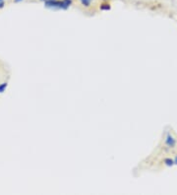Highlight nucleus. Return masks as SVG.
Returning <instances> with one entry per match:
<instances>
[{"instance_id": "nucleus-10", "label": "nucleus", "mask_w": 177, "mask_h": 195, "mask_svg": "<svg viewBox=\"0 0 177 195\" xmlns=\"http://www.w3.org/2000/svg\"><path fill=\"white\" fill-rule=\"evenodd\" d=\"M16 2H21V1H23V0H15Z\"/></svg>"}, {"instance_id": "nucleus-6", "label": "nucleus", "mask_w": 177, "mask_h": 195, "mask_svg": "<svg viewBox=\"0 0 177 195\" xmlns=\"http://www.w3.org/2000/svg\"><path fill=\"white\" fill-rule=\"evenodd\" d=\"M100 10H102V11H108V10H110V5L109 4H107V3H103V4H102L100 5Z\"/></svg>"}, {"instance_id": "nucleus-7", "label": "nucleus", "mask_w": 177, "mask_h": 195, "mask_svg": "<svg viewBox=\"0 0 177 195\" xmlns=\"http://www.w3.org/2000/svg\"><path fill=\"white\" fill-rule=\"evenodd\" d=\"M80 1H81V3L84 5V6L89 7L90 5H91V1H92V0H80Z\"/></svg>"}, {"instance_id": "nucleus-11", "label": "nucleus", "mask_w": 177, "mask_h": 195, "mask_svg": "<svg viewBox=\"0 0 177 195\" xmlns=\"http://www.w3.org/2000/svg\"><path fill=\"white\" fill-rule=\"evenodd\" d=\"M41 1H44V2H46V1H51V0H41Z\"/></svg>"}, {"instance_id": "nucleus-8", "label": "nucleus", "mask_w": 177, "mask_h": 195, "mask_svg": "<svg viewBox=\"0 0 177 195\" xmlns=\"http://www.w3.org/2000/svg\"><path fill=\"white\" fill-rule=\"evenodd\" d=\"M4 7V1L3 0H0V9Z\"/></svg>"}, {"instance_id": "nucleus-3", "label": "nucleus", "mask_w": 177, "mask_h": 195, "mask_svg": "<svg viewBox=\"0 0 177 195\" xmlns=\"http://www.w3.org/2000/svg\"><path fill=\"white\" fill-rule=\"evenodd\" d=\"M71 4H72V0H62L61 1V9L62 10L68 9Z\"/></svg>"}, {"instance_id": "nucleus-2", "label": "nucleus", "mask_w": 177, "mask_h": 195, "mask_svg": "<svg viewBox=\"0 0 177 195\" xmlns=\"http://www.w3.org/2000/svg\"><path fill=\"white\" fill-rule=\"evenodd\" d=\"M165 144H166V146H168L169 148H173V147H175L176 145V140L174 139V137L172 135L167 134L166 138H165Z\"/></svg>"}, {"instance_id": "nucleus-4", "label": "nucleus", "mask_w": 177, "mask_h": 195, "mask_svg": "<svg viewBox=\"0 0 177 195\" xmlns=\"http://www.w3.org/2000/svg\"><path fill=\"white\" fill-rule=\"evenodd\" d=\"M163 163H164V165L167 166H172L173 165H175V164H174V160L170 159V158H166V159H164Z\"/></svg>"}, {"instance_id": "nucleus-5", "label": "nucleus", "mask_w": 177, "mask_h": 195, "mask_svg": "<svg viewBox=\"0 0 177 195\" xmlns=\"http://www.w3.org/2000/svg\"><path fill=\"white\" fill-rule=\"evenodd\" d=\"M7 87H8L7 82H4V83L0 84V94H2L3 92H5V90L7 89Z\"/></svg>"}, {"instance_id": "nucleus-9", "label": "nucleus", "mask_w": 177, "mask_h": 195, "mask_svg": "<svg viewBox=\"0 0 177 195\" xmlns=\"http://www.w3.org/2000/svg\"><path fill=\"white\" fill-rule=\"evenodd\" d=\"M174 164H175V165H177V156L175 157V159H174Z\"/></svg>"}, {"instance_id": "nucleus-1", "label": "nucleus", "mask_w": 177, "mask_h": 195, "mask_svg": "<svg viewBox=\"0 0 177 195\" xmlns=\"http://www.w3.org/2000/svg\"><path fill=\"white\" fill-rule=\"evenodd\" d=\"M46 8H50V9H61V1H57V0H51V1L44 2Z\"/></svg>"}]
</instances>
